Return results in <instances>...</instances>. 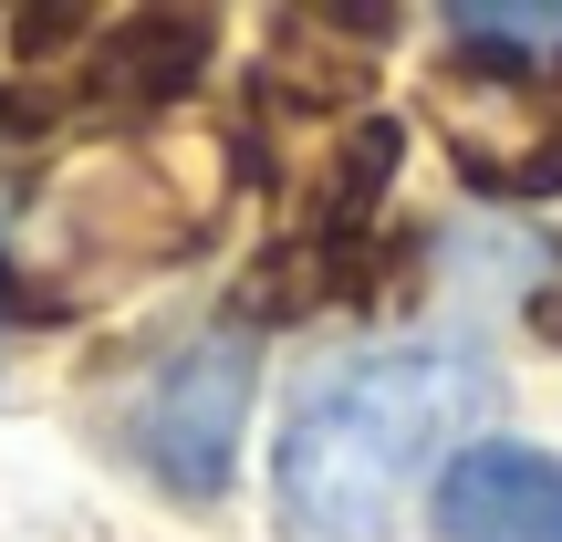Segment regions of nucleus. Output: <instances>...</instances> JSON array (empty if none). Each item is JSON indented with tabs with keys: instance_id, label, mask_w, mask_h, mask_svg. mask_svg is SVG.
I'll use <instances>...</instances> for the list:
<instances>
[{
	"instance_id": "6e6552de",
	"label": "nucleus",
	"mask_w": 562,
	"mask_h": 542,
	"mask_svg": "<svg viewBox=\"0 0 562 542\" xmlns=\"http://www.w3.org/2000/svg\"><path fill=\"white\" fill-rule=\"evenodd\" d=\"M531 334H542V344H562V292H552V281L531 292Z\"/></svg>"
},
{
	"instance_id": "f03ea898",
	"label": "nucleus",
	"mask_w": 562,
	"mask_h": 542,
	"mask_svg": "<svg viewBox=\"0 0 562 542\" xmlns=\"http://www.w3.org/2000/svg\"><path fill=\"white\" fill-rule=\"evenodd\" d=\"M250 386H261V334H240V323H209V334L167 344L136 376L125 449L146 460V480H157L167 501H220V490L240 480Z\"/></svg>"
},
{
	"instance_id": "f257e3e1",
	"label": "nucleus",
	"mask_w": 562,
	"mask_h": 542,
	"mask_svg": "<svg viewBox=\"0 0 562 542\" xmlns=\"http://www.w3.org/2000/svg\"><path fill=\"white\" fill-rule=\"evenodd\" d=\"M490 365L469 344H375L281 418V522L302 542H396L417 490L469 449Z\"/></svg>"
},
{
	"instance_id": "0eeeda50",
	"label": "nucleus",
	"mask_w": 562,
	"mask_h": 542,
	"mask_svg": "<svg viewBox=\"0 0 562 542\" xmlns=\"http://www.w3.org/2000/svg\"><path fill=\"white\" fill-rule=\"evenodd\" d=\"M448 42L469 53V74H531V84L562 74V11H501V0H480V11H448Z\"/></svg>"
},
{
	"instance_id": "7ed1b4c3",
	"label": "nucleus",
	"mask_w": 562,
	"mask_h": 542,
	"mask_svg": "<svg viewBox=\"0 0 562 542\" xmlns=\"http://www.w3.org/2000/svg\"><path fill=\"white\" fill-rule=\"evenodd\" d=\"M209 63H220V21H209V11L94 21V32H83V53H74V74H63V115H74V125H115V136H136V125H157L167 104L199 95Z\"/></svg>"
},
{
	"instance_id": "1a4fd4ad",
	"label": "nucleus",
	"mask_w": 562,
	"mask_h": 542,
	"mask_svg": "<svg viewBox=\"0 0 562 542\" xmlns=\"http://www.w3.org/2000/svg\"><path fill=\"white\" fill-rule=\"evenodd\" d=\"M0 334H11V292H0Z\"/></svg>"
},
{
	"instance_id": "39448f33",
	"label": "nucleus",
	"mask_w": 562,
	"mask_h": 542,
	"mask_svg": "<svg viewBox=\"0 0 562 542\" xmlns=\"http://www.w3.org/2000/svg\"><path fill=\"white\" fill-rule=\"evenodd\" d=\"M448 157L480 199H562V84L469 74V115L448 125Z\"/></svg>"
},
{
	"instance_id": "423d86ee",
	"label": "nucleus",
	"mask_w": 562,
	"mask_h": 542,
	"mask_svg": "<svg viewBox=\"0 0 562 542\" xmlns=\"http://www.w3.org/2000/svg\"><path fill=\"white\" fill-rule=\"evenodd\" d=\"M438 532L448 542H562V460L521 439H469L438 469Z\"/></svg>"
},
{
	"instance_id": "20e7f679",
	"label": "nucleus",
	"mask_w": 562,
	"mask_h": 542,
	"mask_svg": "<svg viewBox=\"0 0 562 542\" xmlns=\"http://www.w3.org/2000/svg\"><path fill=\"white\" fill-rule=\"evenodd\" d=\"M417 281V251H396L375 220H292L261 262L240 272V334L261 323H302V313H385Z\"/></svg>"
}]
</instances>
